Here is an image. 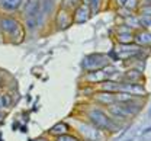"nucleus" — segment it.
Segmentation results:
<instances>
[{"mask_svg": "<svg viewBox=\"0 0 151 141\" xmlns=\"http://www.w3.org/2000/svg\"><path fill=\"white\" fill-rule=\"evenodd\" d=\"M89 118L100 129H111L112 127H115V121H113L111 117H108L105 112H102L100 109H92V111H89Z\"/></svg>", "mask_w": 151, "mask_h": 141, "instance_id": "obj_1", "label": "nucleus"}, {"mask_svg": "<svg viewBox=\"0 0 151 141\" xmlns=\"http://www.w3.org/2000/svg\"><path fill=\"white\" fill-rule=\"evenodd\" d=\"M0 26H1L3 32L7 34V35H13L15 32H18L19 31L18 20H15L13 18H3V19H1V23H0Z\"/></svg>", "mask_w": 151, "mask_h": 141, "instance_id": "obj_2", "label": "nucleus"}, {"mask_svg": "<svg viewBox=\"0 0 151 141\" xmlns=\"http://www.w3.org/2000/svg\"><path fill=\"white\" fill-rule=\"evenodd\" d=\"M74 13H76L74 22H77V23H84L86 20L89 19V16H90V9H89L87 4H80V6L76 9Z\"/></svg>", "mask_w": 151, "mask_h": 141, "instance_id": "obj_3", "label": "nucleus"}, {"mask_svg": "<svg viewBox=\"0 0 151 141\" xmlns=\"http://www.w3.org/2000/svg\"><path fill=\"white\" fill-rule=\"evenodd\" d=\"M68 132V125L65 122H58L55 124L51 129H50V134L54 135V137H60V135H64Z\"/></svg>", "mask_w": 151, "mask_h": 141, "instance_id": "obj_4", "label": "nucleus"}, {"mask_svg": "<svg viewBox=\"0 0 151 141\" xmlns=\"http://www.w3.org/2000/svg\"><path fill=\"white\" fill-rule=\"evenodd\" d=\"M20 4H22V0H1V6L4 9H9V10L18 9Z\"/></svg>", "mask_w": 151, "mask_h": 141, "instance_id": "obj_5", "label": "nucleus"}, {"mask_svg": "<svg viewBox=\"0 0 151 141\" xmlns=\"http://www.w3.org/2000/svg\"><path fill=\"white\" fill-rule=\"evenodd\" d=\"M135 40L137 42H139V44H151V34L150 32H145V31H142V32H139V34H137V37H135Z\"/></svg>", "mask_w": 151, "mask_h": 141, "instance_id": "obj_6", "label": "nucleus"}, {"mask_svg": "<svg viewBox=\"0 0 151 141\" xmlns=\"http://www.w3.org/2000/svg\"><path fill=\"white\" fill-rule=\"evenodd\" d=\"M55 141H80L77 137L74 135H70V134H64V135H60V137H57Z\"/></svg>", "mask_w": 151, "mask_h": 141, "instance_id": "obj_7", "label": "nucleus"}, {"mask_svg": "<svg viewBox=\"0 0 151 141\" xmlns=\"http://www.w3.org/2000/svg\"><path fill=\"white\" fill-rule=\"evenodd\" d=\"M1 101H3V108H10L12 106V99L9 95H1Z\"/></svg>", "mask_w": 151, "mask_h": 141, "instance_id": "obj_8", "label": "nucleus"}, {"mask_svg": "<svg viewBox=\"0 0 151 141\" xmlns=\"http://www.w3.org/2000/svg\"><path fill=\"white\" fill-rule=\"evenodd\" d=\"M63 6H64V7H70V6H71V7H76V9H77V7H78V3H76L74 0H64V4H63Z\"/></svg>", "mask_w": 151, "mask_h": 141, "instance_id": "obj_9", "label": "nucleus"}, {"mask_svg": "<svg viewBox=\"0 0 151 141\" xmlns=\"http://www.w3.org/2000/svg\"><path fill=\"white\" fill-rule=\"evenodd\" d=\"M3 108V101H1V95H0V109Z\"/></svg>", "mask_w": 151, "mask_h": 141, "instance_id": "obj_10", "label": "nucleus"}, {"mask_svg": "<svg viewBox=\"0 0 151 141\" xmlns=\"http://www.w3.org/2000/svg\"><path fill=\"white\" fill-rule=\"evenodd\" d=\"M1 122H3V114L0 112V124H1Z\"/></svg>", "mask_w": 151, "mask_h": 141, "instance_id": "obj_11", "label": "nucleus"}, {"mask_svg": "<svg viewBox=\"0 0 151 141\" xmlns=\"http://www.w3.org/2000/svg\"><path fill=\"white\" fill-rule=\"evenodd\" d=\"M89 1H90V0H83V3H84V4H89Z\"/></svg>", "mask_w": 151, "mask_h": 141, "instance_id": "obj_12", "label": "nucleus"}, {"mask_svg": "<svg viewBox=\"0 0 151 141\" xmlns=\"http://www.w3.org/2000/svg\"><path fill=\"white\" fill-rule=\"evenodd\" d=\"M35 141H45V140H35Z\"/></svg>", "mask_w": 151, "mask_h": 141, "instance_id": "obj_13", "label": "nucleus"}]
</instances>
